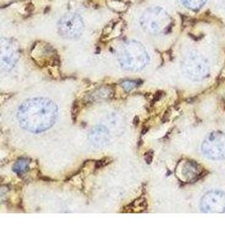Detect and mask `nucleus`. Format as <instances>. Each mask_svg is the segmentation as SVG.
Returning a JSON list of instances; mask_svg holds the SVG:
<instances>
[{"label": "nucleus", "mask_w": 225, "mask_h": 252, "mask_svg": "<svg viewBox=\"0 0 225 252\" xmlns=\"http://www.w3.org/2000/svg\"><path fill=\"white\" fill-rule=\"evenodd\" d=\"M119 63L129 71H140L147 66L150 57L146 49L137 40H130L123 44L117 52Z\"/></svg>", "instance_id": "nucleus-2"}, {"label": "nucleus", "mask_w": 225, "mask_h": 252, "mask_svg": "<svg viewBox=\"0 0 225 252\" xmlns=\"http://www.w3.org/2000/svg\"><path fill=\"white\" fill-rule=\"evenodd\" d=\"M183 72L193 81H202L209 74V66L204 57L199 52L191 51L185 55L182 63Z\"/></svg>", "instance_id": "nucleus-4"}, {"label": "nucleus", "mask_w": 225, "mask_h": 252, "mask_svg": "<svg viewBox=\"0 0 225 252\" xmlns=\"http://www.w3.org/2000/svg\"><path fill=\"white\" fill-rule=\"evenodd\" d=\"M29 161L26 159H20L17 160L16 163L13 166V171L18 175H22L28 171Z\"/></svg>", "instance_id": "nucleus-12"}, {"label": "nucleus", "mask_w": 225, "mask_h": 252, "mask_svg": "<svg viewBox=\"0 0 225 252\" xmlns=\"http://www.w3.org/2000/svg\"><path fill=\"white\" fill-rule=\"evenodd\" d=\"M202 154L210 160L225 159V134L222 131H213L202 141Z\"/></svg>", "instance_id": "nucleus-5"}, {"label": "nucleus", "mask_w": 225, "mask_h": 252, "mask_svg": "<svg viewBox=\"0 0 225 252\" xmlns=\"http://www.w3.org/2000/svg\"><path fill=\"white\" fill-rule=\"evenodd\" d=\"M90 139L94 146H105L109 141V131L105 126H96L90 133Z\"/></svg>", "instance_id": "nucleus-9"}, {"label": "nucleus", "mask_w": 225, "mask_h": 252, "mask_svg": "<svg viewBox=\"0 0 225 252\" xmlns=\"http://www.w3.org/2000/svg\"><path fill=\"white\" fill-rule=\"evenodd\" d=\"M200 208L202 213L207 214L225 213V192L220 190H211L202 196Z\"/></svg>", "instance_id": "nucleus-7"}, {"label": "nucleus", "mask_w": 225, "mask_h": 252, "mask_svg": "<svg viewBox=\"0 0 225 252\" xmlns=\"http://www.w3.org/2000/svg\"><path fill=\"white\" fill-rule=\"evenodd\" d=\"M145 159L148 164L151 163L152 159H153V155H152V153H151V152H147V153L145 154Z\"/></svg>", "instance_id": "nucleus-14"}, {"label": "nucleus", "mask_w": 225, "mask_h": 252, "mask_svg": "<svg viewBox=\"0 0 225 252\" xmlns=\"http://www.w3.org/2000/svg\"><path fill=\"white\" fill-rule=\"evenodd\" d=\"M139 23L145 32L150 34H159L165 33L170 29L172 20L165 9L153 6L145 10Z\"/></svg>", "instance_id": "nucleus-3"}, {"label": "nucleus", "mask_w": 225, "mask_h": 252, "mask_svg": "<svg viewBox=\"0 0 225 252\" xmlns=\"http://www.w3.org/2000/svg\"><path fill=\"white\" fill-rule=\"evenodd\" d=\"M20 58L19 46L15 40H9L7 38H2L1 40V52L0 62L3 70H11Z\"/></svg>", "instance_id": "nucleus-8"}, {"label": "nucleus", "mask_w": 225, "mask_h": 252, "mask_svg": "<svg viewBox=\"0 0 225 252\" xmlns=\"http://www.w3.org/2000/svg\"><path fill=\"white\" fill-rule=\"evenodd\" d=\"M84 29L83 20L77 14H67L58 21V33L67 39L79 37Z\"/></svg>", "instance_id": "nucleus-6"}, {"label": "nucleus", "mask_w": 225, "mask_h": 252, "mask_svg": "<svg viewBox=\"0 0 225 252\" xmlns=\"http://www.w3.org/2000/svg\"><path fill=\"white\" fill-rule=\"evenodd\" d=\"M201 173L199 165L193 161H188L182 168V175L188 179H195Z\"/></svg>", "instance_id": "nucleus-10"}, {"label": "nucleus", "mask_w": 225, "mask_h": 252, "mask_svg": "<svg viewBox=\"0 0 225 252\" xmlns=\"http://www.w3.org/2000/svg\"><path fill=\"white\" fill-rule=\"evenodd\" d=\"M121 85V87H122V89H124L126 92H130L133 89L139 86V83H138L137 81L134 82V81L133 80H127L122 82Z\"/></svg>", "instance_id": "nucleus-13"}, {"label": "nucleus", "mask_w": 225, "mask_h": 252, "mask_svg": "<svg viewBox=\"0 0 225 252\" xmlns=\"http://www.w3.org/2000/svg\"><path fill=\"white\" fill-rule=\"evenodd\" d=\"M58 107L46 97H33L24 101L17 111L20 126L32 133H41L49 129L57 121Z\"/></svg>", "instance_id": "nucleus-1"}, {"label": "nucleus", "mask_w": 225, "mask_h": 252, "mask_svg": "<svg viewBox=\"0 0 225 252\" xmlns=\"http://www.w3.org/2000/svg\"><path fill=\"white\" fill-rule=\"evenodd\" d=\"M182 2L188 9L197 11L204 6L207 0H182Z\"/></svg>", "instance_id": "nucleus-11"}]
</instances>
